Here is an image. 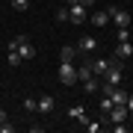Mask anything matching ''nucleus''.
I'll use <instances>...</instances> for the list:
<instances>
[{
	"label": "nucleus",
	"instance_id": "ddd939ff",
	"mask_svg": "<svg viewBox=\"0 0 133 133\" xmlns=\"http://www.w3.org/2000/svg\"><path fill=\"white\" fill-rule=\"evenodd\" d=\"M74 56H77V50L71 48V44H65V48H62V50H59V62H71Z\"/></svg>",
	"mask_w": 133,
	"mask_h": 133
},
{
	"label": "nucleus",
	"instance_id": "39448f33",
	"mask_svg": "<svg viewBox=\"0 0 133 133\" xmlns=\"http://www.w3.org/2000/svg\"><path fill=\"white\" fill-rule=\"evenodd\" d=\"M127 107H124V104H112V109H109V112H107V118H109V124H115V121H127Z\"/></svg>",
	"mask_w": 133,
	"mask_h": 133
},
{
	"label": "nucleus",
	"instance_id": "423d86ee",
	"mask_svg": "<svg viewBox=\"0 0 133 133\" xmlns=\"http://www.w3.org/2000/svg\"><path fill=\"white\" fill-rule=\"evenodd\" d=\"M77 50H83V53H95V50H98V38H95V36H80Z\"/></svg>",
	"mask_w": 133,
	"mask_h": 133
},
{
	"label": "nucleus",
	"instance_id": "393cba45",
	"mask_svg": "<svg viewBox=\"0 0 133 133\" xmlns=\"http://www.w3.org/2000/svg\"><path fill=\"white\" fill-rule=\"evenodd\" d=\"M80 3L86 6V9H89V6H95V0H80Z\"/></svg>",
	"mask_w": 133,
	"mask_h": 133
},
{
	"label": "nucleus",
	"instance_id": "6e6552de",
	"mask_svg": "<svg viewBox=\"0 0 133 133\" xmlns=\"http://www.w3.org/2000/svg\"><path fill=\"white\" fill-rule=\"evenodd\" d=\"M53 109H56V101H53L50 95H44V98H38V112H53Z\"/></svg>",
	"mask_w": 133,
	"mask_h": 133
},
{
	"label": "nucleus",
	"instance_id": "2eb2a0df",
	"mask_svg": "<svg viewBox=\"0 0 133 133\" xmlns=\"http://www.w3.org/2000/svg\"><path fill=\"white\" fill-rule=\"evenodd\" d=\"M65 21H71V15H68V6H59V9H56V24H65Z\"/></svg>",
	"mask_w": 133,
	"mask_h": 133
},
{
	"label": "nucleus",
	"instance_id": "9d476101",
	"mask_svg": "<svg viewBox=\"0 0 133 133\" xmlns=\"http://www.w3.org/2000/svg\"><path fill=\"white\" fill-rule=\"evenodd\" d=\"M92 65V74H107V68H109V59H95V62H89Z\"/></svg>",
	"mask_w": 133,
	"mask_h": 133
},
{
	"label": "nucleus",
	"instance_id": "20e7f679",
	"mask_svg": "<svg viewBox=\"0 0 133 133\" xmlns=\"http://www.w3.org/2000/svg\"><path fill=\"white\" fill-rule=\"evenodd\" d=\"M121 62H109V68H107V83H112V86H121Z\"/></svg>",
	"mask_w": 133,
	"mask_h": 133
},
{
	"label": "nucleus",
	"instance_id": "f3484780",
	"mask_svg": "<svg viewBox=\"0 0 133 133\" xmlns=\"http://www.w3.org/2000/svg\"><path fill=\"white\" fill-rule=\"evenodd\" d=\"M24 109L27 112H36L38 109V98H24Z\"/></svg>",
	"mask_w": 133,
	"mask_h": 133
},
{
	"label": "nucleus",
	"instance_id": "0eeeda50",
	"mask_svg": "<svg viewBox=\"0 0 133 133\" xmlns=\"http://www.w3.org/2000/svg\"><path fill=\"white\" fill-rule=\"evenodd\" d=\"M15 50L21 53V59H33V56H36V48L30 44V38H24V42H21V44H18Z\"/></svg>",
	"mask_w": 133,
	"mask_h": 133
},
{
	"label": "nucleus",
	"instance_id": "f8f14e48",
	"mask_svg": "<svg viewBox=\"0 0 133 133\" xmlns=\"http://www.w3.org/2000/svg\"><path fill=\"white\" fill-rule=\"evenodd\" d=\"M115 53H118V59H127L133 53V44L130 42H118V48H115Z\"/></svg>",
	"mask_w": 133,
	"mask_h": 133
},
{
	"label": "nucleus",
	"instance_id": "9b49d317",
	"mask_svg": "<svg viewBox=\"0 0 133 133\" xmlns=\"http://www.w3.org/2000/svg\"><path fill=\"white\" fill-rule=\"evenodd\" d=\"M107 21H109L107 9H101V12H92V24H95V27H107Z\"/></svg>",
	"mask_w": 133,
	"mask_h": 133
},
{
	"label": "nucleus",
	"instance_id": "4468645a",
	"mask_svg": "<svg viewBox=\"0 0 133 133\" xmlns=\"http://www.w3.org/2000/svg\"><path fill=\"white\" fill-rule=\"evenodd\" d=\"M109 101H112V104H127V92H121L118 86H115L112 95H109Z\"/></svg>",
	"mask_w": 133,
	"mask_h": 133
},
{
	"label": "nucleus",
	"instance_id": "7ed1b4c3",
	"mask_svg": "<svg viewBox=\"0 0 133 133\" xmlns=\"http://www.w3.org/2000/svg\"><path fill=\"white\" fill-rule=\"evenodd\" d=\"M68 15H71L74 24H83L86 21V6L80 3V0H68Z\"/></svg>",
	"mask_w": 133,
	"mask_h": 133
},
{
	"label": "nucleus",
	"instance_id": "f03ea898",
	"mask_svg": "<svg viewBox=\"0 0 133 133\" xmlns=\"http://www.w3.org/2000/svg\"><path fill=\"white\" fill-rule=\"evenodd\" d=\"M59 83L62 86H74L77 83V68L71 65V62H62L59 65Z\"/></svg>",
	"mask_w": 133,
	"mask_h": 133
},
{
	"label": "nucleus",
	"instance_id": "a878e982",
	"mask_svg": "<svg viewBox=\"0 0 133 133\" xmlns=\"http://www.w3.org/2000/svg\"><path fill=\"white\" fill-rule=\"evenodd\" d=\"M6 121V112H3V109H0V124H3Z\"/></svg>",
	"mask_w": 133,
	"mask_h": 133
},
{
	"label": "nucleus",
	"instance_id": "6ab92c4d",
	"mask_svg": "<svg viewBox=\"0 0 133 133\" xmlns=\"http://www.w3.org/2000/svg\"><path fill=\"white\" fill-rule=\"evenodd\" d=\"M83 89L89 92V95H92V92H98V80H95V77H89V80H83Z\"/></svg>",
	"mask_w": 133,
	"mask_h": 133
},
{
	"label": "nucleus",
	"instance_id": "a211bd4d",
	"mask_svg": "<svg viewBox=\"0 0 133 133\" xmlns=\"http://www.w3.org/2000/svg\"><path fill=\"white\" fill-rule=\"evenodd\" d=\"M12 9L15 12H27L30 9V0H12Z\"/></svg>",
	"mask_w": 133,
	"mask_h": 133
},
{
	"label": "nucleus",
	"instance_id": "4be33fe9",
	"mask_svg": "<svg viewBox=\"0 0 133 133\" xmlns=\"http://www.w3.org/2000/svg\"><path fill=\"white\" fill-rule=\"evenodd\" d=\"M118 42H130V33H127V27H118Z\"/></svg>",
	"mask_w": 133,
	"mask_h": 133
},
{
	"label": "nucleus",
	"instance_id": "dca6fc26",
	"mask_svg": "<svg viewBox=\"0 0 133 133\" xmlns=\"http://www.w3.org/2000/svg\"><path fill=\"white\" fill-rule=\"evenodd\" d=\"M89 77H95V74H92V65H83V68H77V80H89Z\"/></svg>",
	"mask_w": 133,
	"mask_h": 133
},
{
	"label": "nucleus",
	"instance_id": "b1692460",
	"mask_svg": "<svg viewBox=\"0 0 133 133\" xmlns=\"http://www.w3.org/2000/svg\"><path fill=\"white\" fill-rule=\"evenodd\" d=\"M124 107H127V112H133V95H127V104Z\"/></svg>",
	"mask_w": 133,
	"mask_h": 133
},
{
	"label": "nucleus",
	"instance_id": "412c9836",
	"mask_svg": "<svg viewBox=\"0 0 133 133\" xmlns=\"http://www.w3.org/2000/svg\"><path fill=\"white\" fill-rule=\"evenodd\" d=\"M109 109H112V101L104 95V101H101V112H109Z\"/></svg>",
	"mask_w": 133,
	"mask_h": 133
},
{
	"label": "nucleus",
	"instance_id": "aec40b11",
	"mask_svg": "<svg viewBox=\"0 0 133 133\" xmlns=\"http://www.w3.org/2000/svg\"><path fill=\"white\" fill-rule=\"evenodd\" d=\"M6 59H9V65H12V68H18V65H21V53H18V50H9V56H6Z\"/></svg>",
	"mask_w": 133,
	"mask_h": 133
},
{
	"label": "nucleus",
	"instance_id": "5701e85b",
	"mask_svg": "<svg viewBox=\"0 0 133 133\" xmlns=\"http://www.w3.org/2000/svg\"><path fill=\"white\" fill-rule=\"evenodd\" d=\"M0 133H15V124H6L3 121V124H0Z\"/></svg>",
	"mask_w": 133,
	"mask_h": 133
},
{
	"label": "nucleus",
	"instance_id": "1a4fd4ad",
	"mask_svg": "<svg viewBox=\"0 0 133 133\" xmlns=\"http://www.w3.org/2000/svg\"><path fill=\"white\" fill-rule=\"evenodd\" d=\"M68 115H71V118H77V121H83V124H89V115H86V109H83L80 104L68 109Z\"/></svg>",
	"mask_w": 133,
	"mask_h": 133
},
{
	"label": "nucleus",
	"instance_id": "f257e3e1",
	"mask_svg": "<svg viewBox=\"0 0 133 133\" xmlns=\"http://www.w3.org/2000/svg\"><path fill=\"white\" fill-rule=\"evenodd\" d=\"M107 15L109 21H115V27H130V12L118 9V6H107Z\"/></svg>",
	"mask_w": 133,
	"mask_h": 133
}]
</instances>
